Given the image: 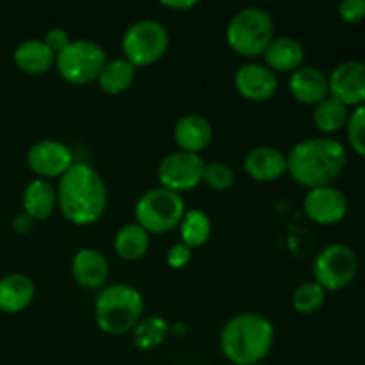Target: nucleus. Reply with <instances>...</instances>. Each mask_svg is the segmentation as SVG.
I'll list each match as a JSON object with an SVG mask.
<instances>
[{
  "label": "nucleus",
  "instance_id": "f257e3e1",
  "mask_svg": "<svg viewBox=\"0 0 365 365\" xmlns=\"http://www.w3.org/2000/svg\"><path fill=\"white\" fill-rule=\"evenodd\" d=\"M57 209L75 227L96 223L107 209V185L89 164H73L56 185Z\"/></svg>",
  "mask_w": 365,
  "mask_h": 365
},
{
  "label": "nucleus",
  "instance_id": "f03ea898",
  "mask_svg": "<svg viewBox=\"0 0 365 365\" xmlns=\"http://www.w3.org/2000/svg\"><path fill=\"white\" fill-rule=\"evenodd\" d=\"M348 155L334 138H312L292 146L287 155V173L307 189L331 185L344 171Z\"/></svg>",
  "mask_w": 365,
  "mask_h": 365
},
{
  "label": "nucleus",
  "instance_id": "7ed1b4c3",
  "mask_svg": "<svg viewBox=\"0 0 365 365\" xmlns=\"http://www.w3.org/2000/svg\"><path fill=\"white\" fill-rule=\"evenodd\" d=\"M273 323L262 314H237L228 319L221 330V351L235 365L262 364L273 349Z\"/></svg>",
  "mask_w": 365,
  "mask_h": 365
},
{
  "label": "nucleus",
  "instance_id": "20e7f679",
  "mask_svg": "<svg viewBox=\"0 0 365 365\" xmlns=\"http://www.w3.org/2000/svg\"><path fill=\"white\" fill-rule=\"evenodd\" d=\"M143 314L145 299L134 285H106L95 302V321L107 335L128 334L138 327Z\"/></svg>",
  "mask_w": 365,
  "mask_h": 365
},
{
  "label": "nucleus",
  "instance_id": "39448f33",
  "mask_svg": "<svg viewBox=\"0 0 365 365\" xmlns=\"http://www.w3.org/2000/svg\"><path fill=\"white\" fill-rule=\"evenodd\" d=\"M273 39L274 21L262 7H245L228 21L227 43L235 53L242 57L248 59L262 57Z\"/></svg>",
  "mask_w": 365,
  "mask_h": 365
},
{
  "label": "nucleus",
  "instance_id": "423d86ee",
  "mask_svg": "<svg viewBox=\"0 0 365 365\" xmlns=\"http://www.w3.org/2000/svg\"><path fill=\"white\" fill-rule=\"evenodd\" d=\"M107 53L93 39H71L70 45L56 57V70L71 86H88L98 81Z\"/></svg>",
  "mask_w": 365,
  "mask_h": 365
},
{
  "label": "nucleus",
  "instance_id": "0eeeda50",
  "mask_svg": "<svg viewBox=\"0 0 365 365\" xmlns=\"http://www.w3.org/2000/svg\"><path fill=\"white\" fill-rule=\"evenodd\" d=\"M134 214L135 223L148 234H168L180 225L185 203L182 195L164 187H153L138 200Z\"/></svg>",
  "mask_w": 365,
  "mask_h": 365
},
{
  "label": "nucleus",
  "instance_id": "6e6552de",
  "mask_svg": "<svg viewBox=\"0 0 365 365\" xmlns=\"http://www.w3.org/2000/svg\"><path fill=\"white\" fill-rule=\"evenodd\" d=\"M170 48V32L157 20H139L127 29L121 39L123 57L135 68L150 66Z\"/></svg>",
  "mask_w": 365,
  "mask_h": 365
},
{
  "label": "nucleus",
  "instance_id": "1a4fd4ad",
  "mask_svg": "<svg viewBox=\"0 0 365 365\" xmlns=\"http://www.w3.org/2000/svg\"><path fill=\"white\" fill-rule=\"evenodd\" d=\"M359 273V257L342 242H331L314 260V282L324 291H342L353 284Z\"/></svg>",
  "mask_w": 365,
  "mask_h": 365
},
{
  "label": "nucleus",
  "instance_id": "9d476101",
  "mask_svg": "<svg viewBox=\"0 0 365 365\" xmlns=\"http://www.w3.org/2000/svg\"><path fill=\"white\" fill-rule=\"evenodd\" d=\"M203 170H205V160L202 157L177 150L160 160L157 168V178L160 187L182 195L202 184Z\"/></svg>",
  "mask_w": 365,
  "mask_h": 365
},
{
  "label": "nucleus",
  "instance_id": "9b49d317",
  "mask_svg": "<svg viewBox=\"0 0 365 365\" xmlns=\"http://www.w3.org/2000/svg\"><path fill=\"white\" fill-rule=\"evenodd\" d=\"M27 166L38 178L48 180L61 178L73 166V153L64 143L57 139H43L29 148Z\"/></svg>",
  "mask_w": 365,
  "mask_h": 365
},
{
  "label": "nucleus",
  "instance_id": "f8f14e48",
  "mask_svg": "<svg viewBox=\"0 0 365 365\" xmlns=\"http://www.w3.org/2000/svg\"><path fill=\"white\" fill-rule=\"evenodd\" d=\"M330 96L346 107H359L365 103V63L344 61L328 75Z\"/></svg>",
  "mask_w": 365,
  "mask_h": 365
},
{
  "label": "nucleus",
  "instance_id": "ddd939ff",
  "mask_svg": "<svg viewBox=\"0 0 365 365\" xmlns=\"http://www.w3.org/2000/svg\"><path fill=\"white\" fill-rule=\"evenodd\" d=\"M307 217L317 225H335L348 214V198L335 185L309 189L303 200Z\"/></svg>",
  "mask_w": 365,
  "mask_h": 365
},
{
  "label": "nucleus",
  "instance_id": "4468645a",
  "mask_svg": "<svg viewBox=\"0 0 365 365\" xmlns=\"http://www.w3.org/2000/svg\"><path fill=\"white\" fill-rule=\"evenodd\" d=\"M235 89L250 102H267L278 89V75L264 63H246L235 71Z\"/></svg>",
  "mask_w": 365,
  "mask_h": 365
},
{
  "label": "nucleus",
  "instance_id": "2eb2a0df",
  "mask_svg": "<svg viewBox=\"0 0 365 365\" xmlns=\"http://www.w3.org/2000/svg\"><path fill=\"white\" fill-rule=\"evenodd\" d=\"M71 274L81 287L102 291L109 280V260L95 248H82L71 260Z\"/></svg>",
  "mask_w": 365,
  "mask_h": 365
},
{
  "label": "nucleus",
  "instance_id": "dca6fc26",
  "mask_svg": "<svg viewBox=\"0 0 365 365\" xmlns=\"http://www.w3.org/2000/svg\"><path fill=\"white\" fill-rule=\"evenodd\" d=\"M245 171L257 182H274L287 175V155L274 146H257L246 153Z\"/></svg>",
  "mask_w": 365,
  "mask_h": 365
},
{
  "label": "nucleus",
  "instance_id": "f3484780",
  "mask_svg": "<svg viewBox=\"0 0 365 365\" xmlns=\"http://www.w3.org/2000/svg\"><path fill=\"white\" fill-rule=\"evenodd\" d=\"M289 91L299 103L316 107L330 96L328 75L316 66L298 68L289 78Z\"/></svg>",
  "mask_w": 365,
  "mask_h": 365
},
{
  "label": "nucleus",
  "instance_id": "a211bd4d",
  "mask_svg": "<svg viewBox=\"0 0 365 365\" xmlns=\"http://www.w3.org/2000/svg\"><path fill=\"white\" fill-rule=\"evenodd\" d=\"M212 125L202 114H185L177 121L173 130L178 150L196 155H200V152L212 143Z\"/></svg>",
  "mask_w": 365,
  "mask_h": 365
},
{
  "label": "nucleus",
  "instance_id": "6ab92c4d",
  "mask_svg": "<svg viewBox=\"0 0 365 365\" xmlns=\"http://www.w3.org/2000/svg\"><path fill=\"white\" fill-rule=\"evenodd\" d=\"M264 64L274 73H292L303 66L305 48L302 43L289 36L274 38L262 56Z\"/></svg>",
  "mask_w": 365,
  "mask_h": 365
},
{
  "label": "nucleus",
  "instance_id": "aec40b11",
  "mask_svg": "<svg viewBox=\"0 0 365 365\" xmlns=\"http://www.w3.org/2000/svg\"><path fill=\"white\" fill-rule=\"evenodd\" d=\"M13 63L27 75H43L56 66V56L43 39H25L14 48Z\"/></svg>",
  "mask_w": 365,
  "mask_h": 365
},
{
  "label": "nucleus",
  "instance_id": "412c9836",
  "mask_svg": "<svg viewBox=\"0 0 365 365\" xmlns=\"http://www.w3.org/2000/svg\"><path fill=\"white\" fill-rule=\"evenodd\" d=\"M21 205H24V212L34 221L50 220L57 210L56 185L43 178H36L25 187Z\"/></svg>",
  "mask_w": 365,
  "mask_h": 365
},
{
  "label": "nucleus",
  "instance_id": "4be33fe9",
  "mask_svg": "<svg viewBox=\"0 0 365 365\" xmlns=\"http://www.w3.org/2000/svg\"><path fill=\"white\" fill-rule=\"evenodd\" d=\"M36 296L34 282L21 273H11L0 280V310L18 314L27 309Z\"/></svg>",
  "mask_w": 365,
  "mask_h": 365
},
{
  "label": "nucleus",
  "instance_id": "5701e85b",
  "mask_svg": "<svg viewBox=\"0 0 365 365\" xmlns=\"http://www.w3.org/2000/svg\"><path fill=\"white\" fill-rule=\"evenodd\" d=\"M135 75H138V68L132 63H128L125 57L110 59L103 66L96 84L107 95H121L127 89H130V86L135 81Z\"/></svg>",
  "mask_w": 365,
  "mask_h": 365
},
{
  "label": "nucleus",
  "instance_id": "b1692460",
  "mask_svg": "<svg viewBox=\"0 0 365 365\" xmlns=\"http://www.w3.org/2000/svg\"><path fill=\"white\" fill-rule=\"evenodd\" d=\"M150 248V234L138 223H128L118 230L114 237V252L127 262L143 259Z\"/></svg>",
  "mask_w": 365,
  "mask_h": 365
},
{
  "label": "nucleus",
  "instance_id": "393cba45",
  "mask_svg": "<svg viewBox=\"0 0 365 365\" xmlns=\"http://www.w3.org/2000/svg\"><path fill=\"white\" fill-rule=\"evenodd\" d=\"M178 230H180L182 242L185 246H189L191 250L202 248L210 239L212 223H210V217L205 210L191 209L185 210L184 217H182L180 225H178Z\"/></svg>",
  "mask_w": 365,
  "mask_h": 365
},
{
  "label": "nucleus",
  "instance_id": "a878e982",
  "mask_svg": "<svg viewBox=\"0 0 365 365\" xmlns=\"http://www.w3.org/2000/svg\"><path fill=\"white\" fill-rule=\"evenodd\" d=\"M348 107L335 100L334 96H328L323 102L317 103L312 113L314 125L324 134H335V132L342 130L348 125Z\"/></svg>",
  "mask_w": 365,
  "mask_h": 365
},
{
  "label": "nucleus",
  "instance_id": "bb28decb",
  "mask_svg": "<svg viewBox=\"0 0 365 365\" xmlns=\"http://www.w3.org/2000/svg\"><path fill=\"white\" fill-rule=\"evenodd\" d=\"M170 331L171 328L164 317L150 316L139 321L138 327L132 330V337H134L135 348L143 349V351H152L166 341Z\"/></svg>",
  "mask_w": 365,
  "mask_h": 365
},
{
  "label": "nucleus",
  "instance_id": "cd10ccee",
  "mask_svg": "<svg viewBox=\"0 0 365 365\" xmlns=\"http://www.w3.org/2000/svg\"><path fill=\"white\" fill-rule=\"evenodd\" d=\"M327 291L317 282H303L292 292V307L299 314H314L324 305Z\"/></svg>",
  "mask_w": 365,
  "mask_h": 365
},
{
  "label": "nucleus",
  "instance_id": "c85d7f7f",
  "mask_svg": "<svg viewBox=\"0 0 365 365\" xmlns=\"http://www.w3.org/2000/svg\"><path fill=\"white\" fill-rule=\"evenodd\" d=\"M202 182L212 191H228L235 184V173L225 163H205Z\"/></svg>",
  "mask_w": 365,
  "mask_h": 365
},
{
  "label": "nucleus",
  "instance_id": "c756f323",
  "mask_svg": "<svg viewBox=\"0 0 365 365\" xmlns=\"http://www.w3.org/2000/svg\"><path fill=\"white\" fill-rule=\"evenodd\" d=\"M346 132H348V141L353 152L365 157V103L355 107V110L349 113Z\"/></svg>",
  "mask_w": 365,
  "mask_h": 365
},
{
  "label": "nucleus",
  "instance_id": "7c9ffc66",
  "mask_svg": "<svg viewBox=\"0 0 365 365\" xmlns=\"http://www.w3.org/2000/svg\"><path fill=\"white\" fill-rule=\"evenodd\" d=\"M339 16L346 24H360L365 20V0H344L339 4Z\"/></svg>",
  "mask_w": 365,
  "mask_h": 365
},
{
  "label": "nucleus",
  "instance_id": "2f4dec72",
  "mask_svg": "<svg viewBox=\"0 0 365 365\" xmlns=\"http://www.w3.org/2000/svg\"><path fill=\"white\" fill-rule=\"evenodd\" d=\"M43 43H45V45L48 46L50 50H52L53 56L57 57L61 52H63L64 48H66L68 45H70L71 38H70V34L64 31V29L53 27V29H50L48 32H46L45 38H43Z\"/></svg>",
  "mask_w": 365,
  "mask_h": 365
},
{
  "label": "nucleus",
  "instance_id": "473e14b6",
  "mask_svg": "<svg viewBox=\"0 0 365 365\" xmlns=\"http://www.w3.org/2000/svg\"><path fill=\"white\" fill-rule=\"evenodd\" d=\"M192 250L189 246H185L184 242H178V245L171 246L170 252L166 255L168 266L173 267V269H180V267L187 266V262L191 260Z\"/></svg>",
  "mask_w": 365,
  "mask_h": 365
},
{
  "label": "nucleus",
  "instance_id": "72a5a7b5",
  "mask_svg": "<svg viewBox=\"0 0 365 365\" xmlns=\"http://www.w3.org/2000/svg\"><path fill=\"white\" fill-rule=\"evenodd\" d=\"M34 223H36V221L32 220L31 216H27L25 212L16 214V216L13 217V228H14V232H16V234H20V235L29 234V232L32 230V227H34Z\"/></svg>",
  "mask_w": 365,
  "mask_h": 365
},
{
  "label": "nucleus",
  "instance_id": "f704fd0d",
  "mask_svg": "<svg viewBox=\"0 0 365 365\" xmlns=\"http://www.w3.org/2000/svg\"><path fill=\"white\" fill-rule=\"evenodd\" d=\"M196 4L195 0H164L163 6L168 7V9H177V11H185V9H191L195 7Z\"/></svg>",
  "mask_w": 365,
  "mask_h": 365
},
{
  "label": "nucleus",
  "instance_id": "c9c22d12",
  "mask_svg": "<svg viewBox=\"0 0 365 365\" xmlns=\"http://www.w3.org/2000/svg\"><path fill=\"white\" fill-rule=\"evenodd\" d=\"M253 365H264V364H253Z\"/></svg>",
  "mask_w": 365,
  "mask_h": 365
}]
</instances>
